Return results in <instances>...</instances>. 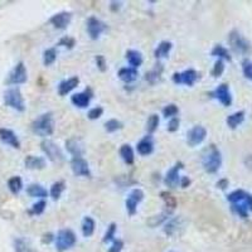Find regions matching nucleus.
Segmentation results:
<instances>
[{
  "mask_svg": "<svg viewBox=\"0 0 252 252\" xmlns=\"http://www.w3.org/2000/svg\"><path fill=\"white\" fill-rule=\"evenodd\" d=\"M229 46L232 48L233 52L240 53V55H246L250 51V43L245 39L237 31H232L228 35Z\"/></svg>",
  "mask_w": 252,
  "mask_h": 252,
  "instance_id": "6e6552de",
  "label": "nucleus"
},
{
  "mask_svg": "<svg viewBox=\"0 0 252 252\" xmlns=\"http://www.w3.org/2000/svg\"><path fill=\"white\" fill-rule=\"evenodd\" d=\"M32 130L38 136L46 138L51 136L55 132V119L52 112H46L38 116L33 123H32Z\"/></svg>",
  "mask_w": 252,
  "mask_h": 252,
  "instance_id": "7ed1b4c3",
  "label": "nucleus"
},
{
  "mask_svg": "<svg viewBox=\"0 0 252 252\" xmlns=\"http://www.w3.org/2000/svg\"><path fill=\"white\" fill-rule=\"evenodd\" d=\"M199 75L195 69H186L183 72H175L173 75V82L177 85H186V86L192 87L197 82Z\"/></svg>",
  "mask_w": 252,
  "mask_h": 252,
  "instance_id": "1a4fd4ad",
  "label": "nucleus"
},
{
  "mask_svg": "<svg viewBox=\"0 0 252 252\" xmlns=\"http://www.w3.org/2000/svg\"><path fill=\"white\" fill-rule=\"evenodd\" d=\"M14 251L15 252H34L31 245L23 238H15L14 240Z\"/></svg>",
  "mask_w": 252,
  "mask_h": 252,
  "instance_id": "4c0bfd02",
  "label": "nucleus"
},
{
  "mask_svg": "<svg viewBox=\"0 0 252 252\" xmlns=\"http://www.w3.org/2000/svg\"><path fill=\"white\" fill-rule=\"evenodd\" d=\"M172 48H173L172 42H169V40H161L154 51L155 58H157V60H160V58L168 57L170 51H172Z\"/></svg>",
  "mask_w": 252,
  "mask_h": 252,
  "instance_id": "b1692460",
  "label": "nucleus"
},
{
  "mask_svg": "<svg viewBox=\"0 0 252 252\" xmlns=\"http://www.w3.org/2000/svg\"><path fill=\"white\" fill-rule=\"evenodd\" d=\"M94 61H96V66H97V68L100 69L101 72H105L107 69V62H106V58L103 57L102 55H98L96 56V58H94Z\"/></svg>",
  "mask_w": 252,
  "mask_h": 252,
  "instance_id": "09e8293b",
  "label": "nucleus"
},
{
  "mask_svg": "<svg viewBox=\"0 0 252 252\" xmlns=\"http://www.w3.org/2000/svg\"><path fill=\"white\" fill-rule=\"evenodd\" d=\"M67 152L73 158H82L85 154V145L80 138H71L66 141Z\"/></svg>",
  "mask_w": 252,
  "mask_h": 252,
  "instance_id": "a211bd4d",
  "label": "nucleus"
},
{
  "mask_svg": "<svg viewBox=\"0 0 252 252\" xmlns=\"http://www.w3.org/2000/svg\"><path fill=\"white\" fill-rule=\"evenodd\" d=\"M24 164L28 169L32 170H42L47 166L46 159L42 157H35V155H28L24 160Z\"/></svg>",
  "mask_w": 252,
  "mask_h": 252,
  "instance_id": "4be33fe9",
  "label": "nucleus"
},
{
  "mask_svg": "<svg viewBox=\"0 0 252 252\" xmlns=\"http://www.w3.org/2000/svg\"><path fill=\"white\" fill-rule=\"evenodd\" d=\"M136 150L143 157H148L154 152V141H153L152 135H146L145 138L141 139L136 145Z\"/></svg>",
  "mask_w": 252,
  "mask_h": 252,
  "instance_id": "aec40b11",
  "label": "nucleus"
},
{
  "mask_svg": "<svg viewBox=\"0 0 252 252\" xmlns=\"http://www.w3.org/2000/svg\"><path fill=\"white\" fill-rule=\"evenodd\" d=\"M190 179H189L188 177H181V181H179V186L182 187V188H188L189 186H190Z\"/></svg>",
  "mask_w": 252,
  "mask_h": 252,
  "instance_id": "603ef678",
  "label": "nucleus"
},
{
  "mask_svg": "<svg viewBox=\"0 0 252 252\" xmlns=\"http://www.w3.org/2000/svg\"><path fill=\"white\" fill-rule=\"evenodd\" d=\"M179 125H181V120H179V118H172L169 120V123H168V131L169 132H175L178 131V129H179Z\"/></svg>",
  "mask_w": 252,
  "mask_h": 252,
  "instance_id": "8fccbe9b",
  "label": "nucleus"
},
{
  "mask_svg": "<svg viewBox=\"0 0 252 252\" xmlns=\"http://www.w3.org/2000/svg\"><path fill=\"white\" fill-rule=\"evenodd\" d=\"M160 197L164 202H165V207L170 211H174L175 207H177V199L170 194L169 192H161Z\"/></svg>",
  "mask_w": 252,
  "mask_h": 252,
  "instance_id": "58836bf2",
  "label": "nucleus"
},
{
  "mask_svg": "<svg viewBox=\"0 0 252 252\" xmlns=\"http://www.w3.org/2000/svg\"><path fill=\"white\" fill-rule=\"evenodd\" d=\"M94 227H96V223H94V220L90 216L83 218L82 224H81V228H82V235L85 237H91L94 232Z\"/></svg>",
  "mask_w": 252,
  "mask_h": 252,
  "instance_id": "c756f323",
  "label": "nucleus"
},
{
  "mask_svg": "<svg viewBox=\"0 0 252 252\" xmlns=\"http://www.w3.org/2000/svg\"><path fill=\"white\" fill-rule=\"evenodd\" d=\"M120 157L127 165H132L135 160V154L131 145H129V144H124V145H121Z\"/></svg>",
  "mask_w": 252,
  "mask_h": 252,
  "instance_id": "c85d7f7f",
  "label": "nucleus"
},
{
  "mask_svg": "<svg viewBox=\"0 0 252 252\" xmlns=\"http://www.w3.org/2000/svg\"><path fill=\"white\" fill-rule=\"evenodd\" d=\"M27 194L32 198H40V199H44V198L48 197V192L43 186L40 184H31L27 188Z\"/></svg>",
  "mask_w": 252,
  "mask_h": 252,
  "instance_id": "a878e982",
  "label": "nucleus"
},
{
  "mask_svg": "<svg viewBox=\"0 0 252 252\" xmlns=\"http://www.w3.org/2000/svg\"><path fill=\"white\" fill-rule=\"evenodd\" d=\"M207 138V130L204 126L202 125H195L193 126L192 129L189 130L187 134V143L189 146H198L199 144L203 143Z\"/></svg>",
  "mask_w": 252,
  "mask_h": 252,
  "instance_id": "9b49d317",
  "label": "nucleus"
},
{
  "mask_svg": "<svg viewBox=\"0 0 252 252\" xmlns=\"http://www.w3.org/2000/svg\"><path fill=\"white\" fill-rule=\"evenodd\" d=\"M94 96V92L90 87H87L83 92H78V94H72L71 96V102L75 105L78 109H86L89 107L90 102H91V98Z\"/></svg>",
  "mask_w": 252,
  "mask_h": 252,
  "instance_id": "dca6fc26",
  "label": "nucleus"
},
{
  "mask_svg": "<svg viewBox=\"0 0 252 252\" xmlns=\"http://www.w3.org/2000/svg\"><path fill=\"white\" fill-rule=\"evenodd\" d=\"M66 189V183L63 181H58L56 182V183L52 184L51 187V190H49V194H51V197L55 199V201H58L61 198V195H62L63 190Z\"/></svg>",
  "mask_w": 252,
  "mask_h": 252,
  "instance_id": "72a5a7b5",
  "label": "nucleus"
},
{
  "mask_svg": "<svg viewBox=\"0 0 252 252\" xmlns=\"http://www.w3.org/2000/svg\"><path fill=\"white\" fill-rule=\"evenodd\" d=\"M119 78L125 83H131L138 78V69L131 68V67H124L119 71Z\"/></svg>",
  "mask_w": 252,
  "mask_h": 252,
  "instance_id": "393cba45",
  "label": "nucleus"
},
{
  "mask_svg": "<svg viewBox=\"0 0 252 252\" xmlns=\"http://www.w3.org/2000/svg\"><path fill=\"white\" fill-rule=\"evenodd\" d=\"M116 229H118L116 223H110V226L107 227L106 233H105V236H103V242H105V244H107V242H110V241L114 240L115 233H116Z\"/></svg>",
  "mask_w": 252,
  "mask_h": 252,
  "instance_id": "37998d69",
  "label": "nucleus"
},
{
  "mask_svg": "<svg viewBox=\"0 0 252 252\" xmlns=\"http://www.w3.org/2000/svg\"><path fill=\"white\" fill-rule=\"evenodd\" d=\"M53 235L52 233H47V235H43V238H42V241H43V244H49L52 240H53Z\"/></svg>",
  "mask_w": 252,
  "mask_h": 252,
  "instance_id": "6e6d98bb",
  "label": "nucleus"
},
{
  "mask_svg": "<svg viewBox=\"0 0 252 252\" xmlns=\"http://www.w3.org/2000/svg\"><path fill=\"white\" fill-rule=\"evenodd\" d=\"M202 165L208 174H215L222 166V154L216 145H209L202 155Z\"/></svg>",
  "mask_w": 252,
  "mask_h": 252,
  "instance_id": "f03ea898",
  "label": "nucleus"
},
{
  "mask_svg": "<svg viewBox=\"0 0 252 252\" xmlns=\"http://www.w3.org/2000/svg\"><path fill=\"white\" fill-rule=\"evenodd\" d=\"M178 112H179V107L175 105V103H169V105H166L165 107L163 109V115H164V118H175L178 115Z\"/></svg>",
  "mask_w": 252,
  "mask_h": 252,
  "instance_id": "79ce46f5",
  "label": "nucleus"
},
{
  "mask_svg": "<svg viewBox=\"0 0 252 252\" xmlns=\"http://www.w3.org/2000/svg\"><path fill=\"white\" fill-rule=\"evenodd\" d=\"M56 60H57V49H56V48H48V49H46V51H44V53H43L44 66H46V67L52 66V64L56 62Z\"/></svg>",
  "mask_w": 252,
  "mask_h": 252,
  "instance_id": "c9c22d12",
  "label": "nucleus"
},
{
  "mask_svg": "<svg viewBox=\"0 0 252 252\" xmlns=\"http://www.w3.org/2000/svg\"><path fill=\"white\" fill-rule=\"evenodd\" d=\"M47 203L44 199H40L38 201L37 203H34L32 206V208L29 209V215H34V216H39L44 212V209H46Z\"/></svg>",
  "mask_w": 252,
  "mask_h": 252,
  "instance_id": "a19ab883",
  "label": "nucleus"
},
{
  "mask_svg": "<svg viewBox=\"0 0 252 252\" xmlns=\"http://www.w3.org/2000/svg\"><path fill=\"white\" fill-rule=\"evenodd\" d=\"M211 55H212L213 57H218V60H226V61L232 60V58H231V55H229L228 49L224 48V47L220 46V44L215 46V48H213L212 52H211Z\"/></svg>",
  "mask_w": 252,
  "mask_h": 252,
  "instance_id": "f704fd0d",
  "label": "nucleus"
},
{
  "mask_svg": "<svg viewBox=\"0 0 252 252\" xmlns=\"http://www.w3.org/2000/svg\"><path fill=\"white\" fill-rule=\"evenodd\" d=\"M184 168V164L182 161H178L175 163V165L173 168H170L166 173L165 178H164V183H165L166 187L169 188H177L178 184H179V181H181V175H179V172Z\"/></svg>",
  "mask_w": 252,
  "mask_h": 252,
  "instance_id": "ddd939ff",
  "label": "nucleus"
},
{
  "mask_svg": "<svg viewBox=\"0 0 252 252\" xmlns=\"http://www.w3.org/2000/svg\"><path fill=\"white\" fill-rule=\"evenodd\" d=\"M126 60L130 63L131 68H139V67L143 64V56L139 51H135V49H129L126 52Z\"/></svg>",
  "mask_w": 252,
  "mask_h": 252,
  "instance_id": "bb28decb",
  "label": "nucleus"
},
{
  "mask_svg": "<svg viewBox=\"0 0 252 252\" xmlns=\"http://www.w3.org/2000/svg\"><path fill=\"white\" fill-rule=\"evenodd\" d=\"M223 72H224V63H223V61L218 60L217 62L215 63V66H213L212 76H213V77H220Z\"/></svg>",
  "mask_w": 252,
  "mask_h": 252,
  "instance_id": "a18cd8bd",
  "label": "nucleus"
},
{
  "mask_svg": "<svg viewBox=\"0 0 252 252\" xmlns=\"http://www.w3.org/2000/svg\"><path fill=\"white\" fill-rule=\"evenodd\" d=\"M103 114V109L101 106H96L94 107V109H91L89 111V114H87V118L90 119V120H97V119H100L101 116H102Z\"/></svg>",
  "mask_w": 252,
  "mask_h": 252,
  "instance_id": "49530a36",
  "label": "nucleus"
},
{
  "mask_svg": "<svg viewBox=\"0 0 252 252\" xmlns=\"http://www.w3.org/2000/svg\"><path fill=\"white\" fill-rule=\"evenodd\" d=\"M159 123H160V120H159V116L157 114L150 115L149 118H148V121H146V131L149 132V135L154 134L157 131Z\"/></svg>",
  "mask_w": 252,
  "mask_h": 252,
  "instance_id": "e433bc0d",
  "label": "nucleus"
},
{
  "mask_svg": "<svg viewBox=\"0 0 252 252\" xmlns=\"http://www.w3.org/2000/svg\"><path fill=\"white\" fill-rule=\"evenodd\" d=\"M76 242H77V237H76L75 232L72 229H61L60 232L57 233V237H56V249L61 252L67 251V250L75 246Z\"/></svg>",
  "mask_w": 252,
  "mask_h": 252,
  "instance_id": "423d86ee",
  "label": "nucleus"
},
{
  "mask_svg": "<svg viewBox=\"0 0 252 252\" xmlns=\"http://www.w3.org/2000/svg\"><path fill=\"white\" fill-rule=\"evenodd\" d=\"M173 211H170V209L166 208L165 211H163V212L160 213V215H157V216H153V217H150L149 220H148V224H149L150 227H157V226H160V224L165 223L166 220H170V216H172Z\"/></svg>",
  "mask_w": 252,
  "mask_h": 252,
  "instance_id": "5701e85b",
  "label": "nucleus"
},
{
  "mask_svg": "<svg viewBox=\"0 0 252 252\" xmlns=\"http://www.w3.org/2000/svg\"><path fill=\"white\" fill-rule=\"evenodd\" d=\"M58 46H62V47H66V48L68 49H72L76 46V39L72 37H63L62 39L58 42Z\"/></svg>",
  "mask_w": 252,
  "mask_h": 252,
  "instance_id": "de8ad7c7",
  "label": "nucleus"
},
{
  "mask_svg": "<svg viewBox=\"0 0 252 252\" xmlns=\"http://www.w3.org/2000/svg\"><path fill=\"white\" fill-rule=\"evenodd\" d=\"M242 71H244L245 77L252 82V61L245 60L242 62Z\"/></svg>",
  "mask_w": 252,
  "mask_h": 252,
  "instance_id": "c03bdc74",
  "label": "nucleus"
},
{
  "mask_svg": "<svg viewBox=\"0 0 252 252\" xmlns=\"http://www.w3.org/2000/svg\"><path fill=\"white\" fill-rule=\"evenodd\" d=\"M227 201L231 203V208L241 218L249 217V211L252 212V194L245 192L242 189L233 190L227 195Z\"/></svg>",
  "mask_w": 252,
  "mask_h": 252,
  "instance_id": "f257e3e1",
  "label": "nucleus"
},
{
  "mask_svg": "<svg viewBox=\"0 0 252 252\" xmlns=\"http://www.w3.org/2000/svg\"><path fill=\"white\" fill-rule=\"evenodd\" d=\"M40 149L43 150V153L47 155V158H48L51 161H53V163L61 164L64 161V159H66L62 149H61L55 141L49 140V139H44V140L40 143Z\"/></svg>",
  "mask_w": 252,
  "mask_h": 252,
  "instance_id": "39448f33",
  "label": "nucleus"
},
{
  "mask_svg": "<svg viewBox=\"0 0 252 252\" xmlns=\"http://www.w3.org/2000/svg\"><path fill=\"white\" fill-rule=\"evenodd\" d=\"M123 123L119 120H116V119H111V120L106 121L105 123V130H106L107 132H116L118 130H121L123 129Z\"/></svg>",
  "mask_w": 252,
  "mask_h": 252,
  "instance_id": "ea45409f",
  "label": "nucleus"
},
{
  "mask_svg": "<svg viewBox=\"0 0 252 252\" xmlns=\"http://www.w3.org/2000/svg\"><path fill=\"white\" fill-rule=\"evenodd\" d=\"M124 249V242L121 240H114L112 246L109 249V252H121Z\"/></svg>",
  "mask_w": 252,
  "mask_h": 252,
  "instance_id": "3c124183",
  "label": "nucleus"
},
{
  "mask_svg": "<svg viewBox=\"0 0 252 252\" xmlns=\"http://www.w3.org/2000/svg\"><path fill=\"white\" fill-rule=\"evenodd\" d=\"M217 187L220 189H226L227 187H228V181H227V179H220V181L217 182Z\"/></svg>",
  "mask_w": 252,
  "mask_h": 252,
  "instance_id": "864d4df0",
  "label": "nucleus"
},
{
  "mask_svg": "<svg viewBox=\"0 0 252 252\" xmlns=\"http://www.w3.org/2000/svg\"><path fill=\"white\" fill-rule=\"evenodd\" d=\"M28 80V73L23 62H18L17 66L10 71L5 83L6 85H23Z\"/></svg>",
  "mask_w": 252,
  "mask_h": 252,
  "instance_id": "0eeeda50",
  "label": "nucleus"
},
{
  "mask_svg": "<svg viewBox=\"0 0 252 252\" xmlns=\"http://www.w3.org/2000/svg\"><path fill=\"white\" fill-rule=\"evenodd\" d=\"M8 188L13 194H19L20 190L23 189V181H22V178L18 177V175L10 178L8 181Z\"/></svg>",
  "mask_w": 252,
  "mask_h": 252,
  "instance_id": "473e14b6",
  "label": "nucleus"
},
{
  "mask_svg": "<svg viewBox=\"0 0 252 252\" xmlns=\"http://www.w3.org/2000/svg\"><path fill=\"white\" fill-rule=\"evenodd\" d=\"M107 26L103 23L102 20L97 19L96 17H90L87 20V33H89L90 38L94 40L98 39L100 35L103 32L106 31Z\"/></svg>",
  "mask_w": 252,
  "mask_h": 252,
  "instance_id": "f8f14e48",
  "label": "nucleus"
},
{
  "mask_svg": "<svg viewBox=\"0 0 252 252\" xmlns=\"http://www.w3.org/2000/svg\"><path fill=\"white\" fill-rule=\"evenodd\" d=\"M245 121V111H237V112H233L226 119V123L227 126H228L229 129H237L238 126Z\"/></svg>",
  "mask_w": 252,
  "mask_h": 252,
  "instance_id": "cd10ccee",
  "label": "nucleus"
},
{
  "mask_svg": "<svg viewBox=\"0 0 252 252\" xmlns=\"http://www.w3.org/2000/svg\"><path fill=\"white\" fill-rule=\"evenodd\" d=\"M0 140L3 141L4 144H8L14 149H19L20 148V141L18 139L17 134L10 129H0Z\"/></svg>",
  "mask_w": 252,
  "mask_h": 252,
  "instance_id": "6ab92c4d",
  "label": "nucleus"
},
{
  "mask_svg": "<svg viewBox=\"0 0 252 252\" xmlns=\"http://www.w3.org/2000/svg\"><path fill=\"white\" fill-rule=\"evenodd\" d=\"M71 20H72L71 12H60L49 18V23L57 29H64L69 26Z\"/></svg>",
  "mask_w": 252,
  "mask_h": 252,
  "instance_id": "f3484780",
  "label": "nucleus"
},
{
  "mask_svg": "<svg viewBox=\"0 0 252 252\" xmlns=\"http://www.w3.org/2000/svg\"><path fill=\"white\" fill-rule=\"evenodd\" d=\"M71 169L76 177L91 178L90 165L83 158H73L71 160Z\"/></svg>",
  "mask_w": 252,
  "mask_h": 252,
  "instance_id": "4468645a",
  "label": "nucleus"
},
{
  "mask_svg": "<svg viewBox=\"0 0 252 252\" xmlns=\"http://www.w3.org/2000/svg\"><path fill=\"white\" fill-rule=\"evenodd\" d=\"M4 103L8 107L17 110L19 112H23L26 110V103H24V98L22 96V92L18 87H13V89H8L4 92Z\"/></svg>",
  "mask_w": 252,
  "mask_h": 252,
  "instance_id": "20e7f679",
  "label": "nucleus"
},
{
  "mask_svg": "<svg viewBox=\"0 0 252 252\" xmlns=\"http://www.w3.org/2000/svg\"><path fill=\"white\" fill-rule=\"evenodd\" d=\"M212 96L217 98L224 107H228L232 105V94H231V91H229V87L227 83H220V86L215 90Z\"/></svg>",
  "mask_w": 252,
  "mask_h": 252,
  "instance_id": "2eb2a0df",
  "label": "nucleus"
},
{
  "mask_svg": "<svg viewBox=\"0 0 252 252\" xmlns=\"http://www.w3.org/2000/svg\"><path fill=\"white\" fill-rule=\"evenodd\" d=\"M120 8H121V3H120V1H112L111 5H110V9H111L112 12H118V10Z\"/></svg>",
  "mask_w": 252,
  "mask_h": 252,
  "instance_id": "5fc2aeb1",
  "label": "nucleus"
},
{
  "mask_svg": "<svg viewBox=\"0 0 252 252\" xmlns=\"http://www.w3.org/2000/svg\"><path fill=\"white\" fill-rule=\"evenodd\" d=\"M144 199V192L140 188L132 189L131 192L129 193L127 198L125 201L126 211L129 213V216H135L136 211H138V206L141 201Z\"/></svg>",
  "mask_w": 252,
  "mask_h": 252,
  "instance_id": "9d476101",
  "label": "nucleus"
},
{
  "mask_svg": "<svg viewBox=\"0 0 252 252\" xmlns=\"http://www.w3.org/2000/svg\"><path fill=\"white\" fill-rule=\"evenodd\" d=\"M161 73H163V66L159 63V64H157L152 71H149L146 73L145 80L149 83H152V85H155V83L160 81Z\"/></svg>",
  "mask_w": 252,
  "mask_h": 252,
  "instance_id": "7c9ffc66",
  "label": "nucleus"
},
{
  "mask_svg": "<svg viewBox=\"0 0 252 252\" xmlns=\"http://www.w3.org/2000/svg\"><path fill=\"white\" fill-rule=\"evenodd\" d=\"M179 223H181V218H172V220H166L165 224H164V233L169 237L174 236L178 232Z\"/></svg>",
  "mask_w": 252,
  "mask_h": 252,
  "instance_id": "2f4dec72",
  "label": "nucleus"
},
{
  "mask_svg": "<svg viewBox=\"0 0 252 252\" xmlns=\"http://www.w3.org/2000/svg\"><path fill=\"white\" fill-rule=\"evenodd\" d=\"M78 83H80V78L77 76L62 81L58 85V94H60V96H66V94H68L69 92L73 91L78 86Z\"/></svg>",
  "mask_w": 252,
  "mask_h": 252,
  "instance_id": "412c9836",
  "label": "nucleus"
}]
</instances>
